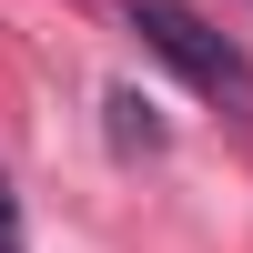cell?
<instances>
[{"instance_id": "cell-1", "label": "cell", "mask_w": 253, "mask_h": 253, "mask_svg": "<svg viewBox=\"0 0 253 253\" xmlns=\"http://www.w3.org/2000/svg\"><path fill=\"white\" fill-rule=\"evenodd\" d=\"M122 10H132V31L152 41V51L172 61L193 91H213L223 112H243V122H253V61H243V41H233V31H213V20L182 10V0H122Z\"/></svg>"}, {"instance_id": "cell-2", "label": "cell", "mask_w": 253, "mask_h": 253, "mask_svg": "<svg viewBox=\"0 0 253 253\" xmlns=\"http://www.w3.org/2000/svg\"><path fill=\"white\" fill-rule=\"evenodd\" d=\"M101 112H112V142H122V152H162V112L132 91V81H122V91L101 101Z\"/></svg>"}, {"instance_id": "cell-3", "label": "cell", "mask_w": 253, "mask_h": 253, "mask_svg": "<svg viewBox=\"0 0 253 253\" xmlns=\"http://www.w3.org/2000/svg\"><path fill=\"white\" fill-rule=\"evenodd\" d=\"M0 253H31V243H20V203H10V182H0Z\"/></svg>"}]
</instances>
